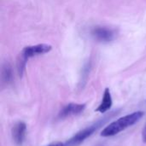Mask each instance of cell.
<instances>
[{
    "mask_svg": "<svg viewBox=\"0 0 146 146\" xmlns=\"http://www.w3.org/2000/svg\"><path fill=\"white\" fill-rule=\"evenodd\" d=\"M112 104H113V100H112V96H111L110 91L109 88H106L104 92L103 99H102L100 104L98 105V107L96 109V111L104 114L110 110Z\"/></svg>",
    "mask_w": 146,
    "mask_h": 146,
    "instance_id": "52a82bcc",
    "label": "cell"
},
{
    "mask_svg": "<svg viewBox=\"0 0 146 146\" xmlns=\"http://www.w3.org/2000/svg\"><path fill=\"white\" fill-rule=\"evenodd\" d=\"M145 115L143 111H136L130 115H125L119 118L118 120L111 122L108 127H106L101 133L102 137H111L115 136L121 132L126 130L127 128L136 124L141 118Z\"/></svg>",
    "mask_w": 146,
    "mask_h": 146,
    "instance_id": "6da1fadb",
    "label": "cell"
},
{
    "mask_svg": "<svg viewBox=\"0 0 146 146\" xmlns=\"http://www.w3.org/2000/svg\"><path fill=\"white\" fill-rule=\"evenodd\" d=\"M63 145V143H61V142H56V143H53V144H50L47 146H62Z\"/></svg>",
    "mask_w": 146,
    "mask_h": 146,
    "instance_id": "30bf717a",
    "label": "cell"
},
{
    "mask_svg": "<svg viewBox=\"0 0 146 146\" xmlns=\"http://www.w3.org/2000/svg\"><path fill=\"white\" fill-rule=\"evenodd\" d=\"M92 36L98 42L110 43L115 38V31L107 27H96L92 30Z\"/></svg>",
    "mask_w": 146,
    "mask_h": 146,
    "instance_id": "277c9868",
    "label": "cell"
},
{
    "mask_svg": "<svg viewBox=\"0 0 146 146\" xmlns=\"http://www.w3.org/2000/svg\"><path fill=\"white\" fill-rule=\"evenodd\" d=\"M11 79H12L11 68L9 63H5L2 68V81L3 83L8 84L9 82H10Z\"/></svg>",
    "mask_w": 146,
    "mask_h": 146,
    "instance_id": "ba28073f",
    "label": "cell"
},
{
    "mask_svg": "<svg viewBox=\"0 0 146 146\" xmlns=\"http://www.w3.org/2000/svg\"><path fill=\"white\" fill-rule=\"evenodd\" d=\"M119 112V110L116 111H113L111 113H110L108 115H105L104 117H103L102 119H99L97 122L86 127V128L80 130V132H78L75 135H74L71 139H69L67 142L63 143L62 146H78L80 145L81 143H83L86 139H88L89 137H91L96 131H98L101 127H103L108 121H110L112 117H114L115 115H117V113Z\"/></svg>",
    "mask_w": 146,
    "mask_h": 146,
    "instance_id": "7a4b0ae2",
    "label": "cell"
},
{
    "mask_svg": "<svg viewBox=\"0 0 146 146\" xmlns=\"http://www.w3.org/2000/svg\"><path fill=\"white\" fill-rule=\"evenodd\" d=\"M51 49H52L51 45L47 44H39L36 45H30V46L25 47L21 50L17 60V71H18L20 77L23 75L27 62L30 58L38 56V55L48 53L51 50Z\"/></svg>",
    "mask_w": 146,
    "mask_h": 146,
    "instance_id": "3957f363",
    "label": "cell"
},
{
    "mask_svg": "<svg viewBox=\"0 0 146 146\" xmlns=\"http://www.w3.org/2000/svg\"><path fill=\"white\" fill-rule=\"evenodd\" d=\"M142 139L145 143H146V125L142 131Z\"/></svg>",
    "mask_w": 146,
    "mask_h": 146,
    "instance_id": "9c48e42d",
    "label": "cell"
},
{
    "mask_svg": "<svg viewBox=\"0 0 146 146\" xmlns=\"http://www.w3.org/2000/svg\"><path fill=\"white\" fill-rule=\"evenodd\" d=\"M85 109H86V104L71 103L62 108V110L60 111L58 116H59V118L63 119V118H67L68 116L80 115V113H82L85 110Z\"/></svg>",
    "mask_w": 146,
    "mask_h": 146,
    "instance_id": "5b68a950",
    "label": "cell"
},
{
    "mask_svg": "<svg viewBox=\"0 0 146 146\" xmlns=\"http://www.w3.org/2000/svg\"><path fill=\"white\" fill-rule=\"evenodd\" d=\"M26 130H27V126L22 121H18L14 125L11 133H12V138L15 145L20 146L23 144L26 136Z\"/></svg>",
    "mask_w": 146,
    "mask_h": 146,
    "instance_id": "8992f818",
    "label": "cell"
}]
</instances>
